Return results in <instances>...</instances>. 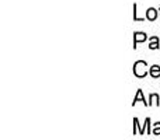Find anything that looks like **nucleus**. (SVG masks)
Wrapping results in <instances>:
<instances>
[{"label":"nucleus","mask_w":160,"mask_h":140,"mask_svg":"<svg viewBox=\"0 0 160 140\" xmlns=\"http://www.w3.org/2000/svg\"><path fill=\"white\" fill-rule=\"evenodd\" d=\"M133 73H135L138 77H143L145 74H146V63L142 60L136 62L135 66H133Z\"/></svg>","instance_id":"obj_1"},{"label":"nucleus","mask_w":160,"mask_h":140,"mask_svg":"<svg viewBox=\"0 0 160 140\" xmlns=\"http://www.w3.org/2000/svg\"><path fill=\"white\" fill-rule=\"evenodd\" d=\"M146 16L149 20H155L156 17H158V11H156L155 8H149V10L146 11Z\"/></svg>","instance_id":"obj_2"},{"label":"nucleus","mask_w":160,"mask_h":140,"mask_svg":"<svg viewBox=\"0 0 160 140\" xmlns=\"http://www.w3.org/2000/svg\"><path fill=\"white\" fill-rule=\"evenodd\" d=\"M150 74H152L153 77H159L160 76V67L156 66V65L155 66H152L150 67Z\"/></svg>","instance_id":"obj_3"},{"label":"nucleus","mask_w":160,"mask_h":140,"mask_svg":"<svg viewBox=\"0 0 160 140\" xmlns=\"http://www.w3.org/2000/svg\"><path fill=\"white\" fill-rule=\"evenodd\" d=\"M139 99H141V101L143 102L145 105H149V102H146V101L143 99V95H142V90H139V91H138V95H136V97H135V99H133V105H135V102H136V101H139Z\"/></svg>","instance_id":"obj_4"},{"label":"nucleus","mask_w":160,"mask_h":140,"mask_svg":"<svg viewBox=\"0 0 160 140\" xmlns=\"http://www.w3.org/2000/svg\"><path fill=\"white\" fill-rule=\"evenodd\" d=\"M149 48L150 49H156V48H159V39L156 38V36H153L152 38V42H150Z\"/></svg>","instance_id":"obj_5"},{"label":"nucleus","mask_w":160,"mask_h":140,"mask_svg":"<svg viewBox=\"0 0 160 140\" xmlns=\"http://www.w3.org/2000/svg\"><path fill=\"white\" fill-rule=\"evenodd\" d=\"M145 39H146V35H145V34H142V32L135 34V44L139 41H145Z\"/></svg>","instance_id":"obj_6"},{"label":"nucleus","mask_w":160,"mask_h":140,"mask_svg":"<svg viewBox=\"0 0 160 140\" xmlns=\"http://www.w3.org/2000/svg\"><path fill=\"white\" fill-rule=\"evenodd\" d=\"M153 135H160V123L155 125V129H153Z\"/></svg>","instance_id":"obj_7"}]
</instances>
